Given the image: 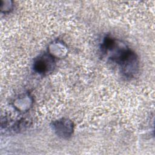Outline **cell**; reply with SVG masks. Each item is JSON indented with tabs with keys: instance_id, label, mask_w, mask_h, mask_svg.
Here are the masks:
<instances>
[{
	"instance_id": "cell-4",
	"label": "cell",
	"mask_w": 155,
	"mask_h": 155,
	"mask_svg": "<svg viewBox=\"0 0 155 155\" xmlns=\"http://www.w3.org/2000/svg\"><path fill=\"white\" fill-rule=\"evenodd\" d=\"M67 47L60 41L53 42L48 47V53L54 59L64 58L67 54Z\"/></svg>"
},
{
	"instance_id": "cell-5",
	"label": "cell",
	"mask_w": 155,
	"mask_h": 155,
	"mask_svg": "<svg viewBox=\"0 0 155 155\" xmlns=\"http://www.w3.org/2000/svg\"><path fill=\"white\" fill-rule=\"evenodd\" d=\"M32 104V99L28 94H23L14 101L15 107L21 111L28 110Z\"/></svg>"
},
{
	"instance_id": "cell-1",
	"label": "cell",
	"mask_w": 155,
	"mask_h": 155,
	"mask_svg": "<svg viewBox=\"0 0 155 155\" xmlns=\"http://www.w3.org/2000/svg\"><path fill=\"white\" fill-rule=\"evenodd\" d=\"M138 58L130 48L116 62L122 74L126 78H133L138 73L139 68Z\"/></svg>"
},
{
	"instance_id": "cell-6",
	"label": "cell",
	"mask_w": 155,
	"mask_h": 155,
	"mask_svg": "<svg viewBox=\"0 0 155 155\" xmlns=\"http://www.w3.org/2000/svg\"><path fill=\"white\" fill-rule=\"evenodd\" d=\"M5 5H1V10L2 12H8L10 11L12 8V5L11 4H10V1H5Z\"/></svg>"
},
{
	"instance_id": "cell-3",
	"label": "cell",
	"mask_w": 155,
	"mask_h": 155,
	"mask_svg": "<svg viewBox=\"0 0 155 155\" xmlns=\"http://www.w3.org/2000/svg\"><path fill=\"white\" fill-rule=\"evenodd\" d=\"M52 127L56 133L62 138L70 137L73 130V123L68 119H61L54 121Z\"/></svg>"
},
{
	"instance_id": "cell-2",
	"label": "cell",
	"mask_w": 155,
	"mask_h": 155,
	"mask_svg": "<svg viewBox=\"0 0 155 155\" xmlns=\"http://www.w3.org/2000/svg\"><path fill=\"white\" fill-rule=\"evenodd\" d=\"M54 63V58L49 53H45L35 59L33 68L39 74H47L53 70L55 66Z\"/></svg>"
}]
</instances>
